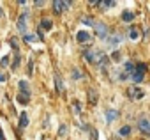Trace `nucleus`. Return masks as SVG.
<instances>
[{"instance_id": "obj_3", "label": "nucleus", "mask_w": 150, "mask_h": 140, "mask_svg": "<svg viewBox=\"0 0 150 140\" xmlns=\"http://www.w3.org/2000/svg\"><path fill=\"white\" fill-rule=\"evenodd\" d=\"M96 32H97V36L103 37V39H106V36H108V29H106L104 23H96Z\"/></svg>"}, {"instance_id": "obj_14", "label": "nucleus", "mask_w": 150, "mask_h": 140, "mask_svg": "<svg viewBox=\"0 0 150 140\" xmlns=\"http://www.w3.org/2000/svg\"><path fill=\"white\" fill-rule=\"evenodd\" d=\"M55 85H57L58 92H62V91H64V85H62V80H60V76H57V78H55Z\"/></svg>"}, {"instance_id": "obj_1", "label": "nucleus", "mask_w": 150, "mask_h": 140, "mask_svg": "<svg viewBox=\"0 0 150 140\" xmlns=\"http://www.w3.org/2000/svg\"><path fill=\"white\" fill-rule=\"evenodd\" d=\"M127 96H129L131 99H141V98L145 96V92H143L141 89H138V87H129V89H127Z\"/></svg>"}, {"instance_id": "obj_17", "label": "nucleus", "mask_w": 150, "mask_h": 140, "mask_svg": "<svg viewBox=\"0 0 150 140\" xmlns=\"http://www.w3.org/2000/svg\"><path fill=\"white\" fill-rule=\"evenodd\" d=\"M81 21H83L85 25H88V27H90V25H96V23H94V20H92V18H88V16H87V18H83Z\"/></svg>"}, {"instance_id": "obj_2", "label": "nucleus", "mask_w": 150, "mask_h": 140, "mask_svg": "<svg viewBox=\"0 0 150 140\" xmlns=\"http://www.w3.org/2000/svg\"><path fill=\"white\" fill-rule=\"evenodd\" d=\"M69 6H71L69 2H60V0H55V2H53V11H55L57 14H60V13L65 11Z\"/></svg>"}, {"instance_id": "obj_4", "label": "nucleus", "mask_w": 150, "mask_h": 140, "mask_svg": "<svg viewBox=\"0 0 150 140\" xmlns=\"http://www.w3.org/2000/svg\"><path fill=\"white\" fill-rule=\"evenodd\" d=\"M138 128H139V131H143L145 135H150V122H148L146 119H141V121L138 122Z\"/></svg>"}, {"instance_id": "obj_8", "label": "nucleus", "mask_w": 150, "mask_h": 140, "mask_svg": "<svg viewBox=\"0 0 150 140\" xmlns=\"http://www.w3.org/2000/svg\"><path fill=\"white\" fill-rule=\"evenodd\" d=\"M20 124H21V126H23V128H25V126H27V124H28V115H27V114H25V112H23V114H21V115H20Z\"/></svg>"}, {"instance_id": "obj_22", "label": "nucleus", "mask_w": 150, "mask_h": 140, "mask_svg": "<svg viewBox=\"0 0 150 140\" xmlns=\"http://www.w3.org/2000/svg\"><path fill=\"white\" fill-rule=\"evenodd\" d=\"M72 76H74V78H81V73H80V71H76V69H74V71H72Z\"/></svg>"}, {"instance_id": "obj_19", "label": "nucleus", "mask_w": 150, "mask_h": 140, "mask_svg": "<svg viewBox=\"0 0 150 140\" xmlns=\"http://www.w3.org/2000/svg\"><path fill=\"white\" fill-rule=\"evenodd\" d=\"M74 112H76V114H80V112H81V106H80V103H78V101L74 103Z\"/></svg>"}, {"instance_id": "obj_10", "label": "nucleus", "mask_w": 150, "mask_h": 140, "mask_svg": "<svg viewBox=\"0 0 150 140\" xmlns=\"http://www.w3.org/2000/svg\"><path fill=\"white\" fill-rule=\"evenodd\" d=\"M122 20H124V21H132V20H134V14H132V13H127V11H125V13L122 14Z\"/></svg>"}, {"instance_id": "obj_11", "label": "nucleus", "mask_w": 150, "mask_h": 140, "mask_svg": "<svg viewBox=\"0 0 150 140\" xmlns=\"http://www.w3.org/2000/svg\"><path fill=\"white\" fill-rule=\"evenodd\" d=\"M41 27L46 29V30H50V29L53 27V23H51V20H42V21H41Z\"/></svg>"}, {"instance_id": "obj_6", "label": "nucleus", "mask_w": 150, "mask_h": 140, "mask_svg": "<svg viewBox=\"0 0 150 140\" xmlns=\"http://www.w3.org/2000/svg\"><path fill=\"white\" fill-rule=\"evenodd\" d=\"M143 75H145V73L136 71V69H134V71L131 73V78H132V82H134V84H139V82H143Z\"/></svg>"}, {"instance_id": "obj_12", "label": "nucleus", "mask_w": 150, "mask_h": 140, "mask_svg": "<svg viewBox=\"0 0 150 140\" xmlns=\"http://www.w3.org/2000/svg\"><path fill=\"white\" fill-rule=\"evenodd\" d=\"M124 69H125V73H129V75H131V73L134 71V64H131V62H125V64H124Z\"/></svg>"}, {"instance_id": "obj_23", "label": "nucleus", "mask_w": 150, "mask_h": 140, "mask_svg": "<svg viewBox=\"0 0 150 140\" xmlns=\"http://www.w3.org/2000/svg\"><path fill=\"white\" fill-rule=\"evenodd\" d=\"M2 14H4V13H2V9H0V16H2Z\"/></svg>"}, {"instance_id": "obj_18", "label": "nucleus", "mask_w": 150, "mask_h": 140, "mask_svg": "<svg viewBox=\"0 0 150 140\" xmlns=\"http://www.w3.org/2000/svg\"><path fill=\"white\" fill-rule=\"evenodd\" d=\"M18 27H20V30H25V16H21V18H20Z\"/></svg>"}, {"instance_id": "obj_21", "label": "nucleus", "mask_w": 150, "mask_h": 140, "mask_svg": "<svg viewBox=\"0 0 150 140\" xmlns=\"http://www.w3.org/2000/svg\"><path fill=\"white\" fill-rule=\"evenodd\" d=\"M65 131H67V128H65V126H60V129H58L60 136H64V135H65Z\"/></svg>"}, {"instance_id": "obj_9", "label": "nucleus", "mask_w": 150, "mask_h": 140, "mask_svg": "<svg viewBox=\"0 0 150 140\" xmlns=\"http://www.w3.org/2000/svg\"><path fill=\"white\" fill-rule=\"evenodd\" d=\"M118 133H120V136H127V135H131V128L129 126H122Z\"/></svg>"}, {"instance_id": "obj_7", "label": "nucleus", "mask_w": 150, "mask_h": 140, "mask_svg": "<svg viewBox=\"0 0 150 140\" xmlns=\"http://www.w3.org/2000/svg\"><path fill=\"white\" fill-rule=\"evenodd\" d=\"M117 117H118V112H117V110H108V112H106V119H108V122H113Z\"/></svg>"}, {"instance_id": "obj_13", "label": "nucleus", "mask_w": 150, "mask_h": 140, "mask_svg": "<svg viewBox=\"0 0 150 140\" xmlns=\"http://www.w3.org/2000/svg\"><path fill=\"white\" fill-rule=\"evenodd\" d=\"M129 36H131V39H132V41H136V39L139 37L138 30H136V29H132V27H131V30H129Z\"/></svg>"}, {"instance_id": "obj_20", "label": "nucleus", "mask_w": 150, "mask_h": 140, "mask_svg": "<svg viewBox=\"0 0 150 140\" xmlns=\"http://www.w3.org/2000/svg\"><path fill=\"white\" fill-rule=\"evenodd\" d=\"M18 101H20V103H27L28 98H27V96H18Z\"/></svg>"}, {"instance_id": "obj_5", "label": "nucleus", "mask_w": 150, "mask_h": 140, "mask_svg": "<svg viewBox=\"0 0 150 140\" xmlns=\"http://www.w3.org/2000/svg\"><path fill=\"white\" fill-rule=\"evenodd\" d=\"M76 39L80 41V43H88L92 37H90V34L88 32H85V30H81V32H78L76 34Z\"/></svg>"}, {"instance_id": "obj_16", "label": "nucleus", "mask_w": 150, "mask_h": 140, "mask_svg": "<svg viewBox=\"0 0 150 140\" xmlns=\"http://www.w3.org/2000/svg\"><path fill=\"white\" fill-rule=\"evenodd\" d=\"M134 69H136V71H141V73H145V71H146V66H145V64H138Z\"/></svg>"}, {"instance_id": "obj_15", "label": "nucleus", "mask_w": 150, "mask_h": 140, "mask_svg": "<svg viewBox=\"0 0 150 140\" xmlns=\"http://www.w3.org/2000/svg\"><path fill=\"white\" fill-rule=\"evenodd\" d=\"M88 99H90V103H92V105H96V103H97V96H96V92H94V91H90V92H88Z\"/></svg>"}]
</instances>
